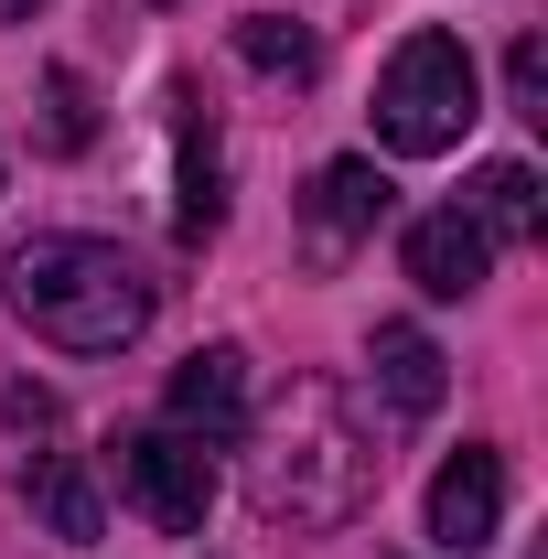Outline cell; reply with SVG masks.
Masks as SVG:
<instances>
[{"instance_id": "cell-1", "label": "cell", "mask_w": 548, "mask_h": 559, "mask_svg": "<svg viewBox=\"0 0 548 559\" xmlns=\"http://www.w3.org/2000/svg\"><path fill=\"white\" fill-rule=\"evenodd\" d=\"M377 474H388V452L355 430L344 388L301 377L290 409L270 419V441H259V463H248V495H259L270 527H355L377 506Z\"/></svg>"}, {"instance_id": "cell-2", "label": "cell", "mask_w": 548, "mask_h": 559, "mask_svg": "<svg viewBox=\"0 0 548 559\" xmlns=\"http://www.w3.org/2000/svg\"><path fill=\"white\" fill-rule=\"evenodd\" d=\"M0 290H11V312L44 345H65V355H119L151 323V280L108 237H22L11 270H0Z\"/></svg>"}, {"instance_id": "cell-3", "label": "cell", "mask_w": 548, "mask_h": 559, "mask_svg": "<svg viewBox=\"0 0 548 559\" xmlns=\"http://www.w3.org/2000/svg\"><path fill=\"white\" fill-rule=\"evenodd\" d=\"M474 119H484V66L463 55V33L419 22L409 44L388 55V75H377V140L409 151V162H430V151H452Z\"/></svg>"}, {"instance_id": "cell-4", "label": "cell", "mask_w": 548, "mask_h": 559, "mask_svg": "<svg viewBox=\"0 0 548 559\" xmlns=\"http://www.w3.org/2000/svg\"><path fill=\"white\" fill-rule=\"evenodd\" d=\"M119 495H130L162 538H205V516H215L205 441L194 430H119Z\"/></svg>"}, {"instance_id": "cell-5", "label": "cell", "mask_w": 548, "mask_h": 559, "mask_svg": "<svg viewBox=\"0 0 548 559\" xmlns=\"http://www.w3.org/2000/svg\"><path fill=\"white\" fill-rule=\"evenodd\" d=\"M388 205H398V183H388L377 162H323L312 194H301V248H312V270H334L355 237H377Z\"/></svg>"}, {"instance_id": "cell-6", "label": "cell", "mask_w": 548, "mask_h": 559, "mask_svg": "<svg viewBox=\"0 0 548 559\" xmlns=\"http://www.w3.org/2000/svg\"><path fill=\"white\" fill-rule=\"evenodd\" d=\"M495 527H505V452L463 441V452L430 474V538H441L452 559H474Z\"/></svg>"}, {"instance_id": "cell-7", "label": "cell", "mask_w": 548, "mask_h": 559, "mask_svg": "<svg viewBox=\"0 0 548 559\" xmlns=\"http://www.w3.org/2000/svg\"><path fill=\"white\" fill-rule=\"evenodd\" d=\"M398 270H409L430 301H463V290H484L495 248H484V226L463 205H430V215H409V237H398Z\"/></svg>"}, {"instance_id": "cell-8", "label": "cell", "mask_w": 548, "mask_h": 559, "mask_svg": "<svg viewBox=\"0 0 548 559\" xmlns=\"http://www.w3.org/2000/svg\"><path fill=\"white\" fill-rule=\"evenodd\" d=\"M172 430H194V441H226V430H248V355L237 345H205L172 366Z\"/></svg>"}, {"instance_id": "cell-9", "label": "cell", "mask_w": 548, "mask_h": 559, "mask_svg": "<svg viewBox=\"0 0 548 559\" xmlns=\"http://www.w3.org/2000/svg\"><path fill=\"white\" fill-rule=\"evenodd\" d=\"M22 506H33V516H44V538H65V549H86V538L108 527L97 474H86L75 452H22Z\"/></svg>"}, {"instance_id": "cell-10", "label": "cell", "mask_w": 548, "mask_h": 559, "mask_svg": "<svg viewBox=\"0 0 548 559\" xmlns=\"http://www.w3.org/2000/svg\"><path fill=\"white\" fill-rule=\"evenodd\" d=\"M172 108H183V119H172V130H183V194H172V237H183V248H205L215 226H226V162H215V119L194 108V86H183Z\"/></svg>"}, {"instance_id": "cell-11", "label": "cell", "mask_w": 548, "mask_h": 559, "mask_svg": "<svg viewBox=\"0 0 548 559\" xmlns=\"http://www.w3.org/2000/svg\"><path fill=\"white\" fill-rule=\"evenodd\" d=\"M377 388H388L398 419H430L441 388H452V366H441V345H430L419 323H377Z\"/></svg>"}, {"instance_id": "cell-12", "label": "cell", "mask_w": 548, "mask_h": 559, "mask_svg": "<svg viewBox=\"0 0 548 559\" xmlns=\"http://www.w3.org/2000/svg\"><path fill=\"white\" fill-rule=\"evenodd\" d=\"M463 215L484 226V248H527V237L548 226L538 173H527V162H484V173H474V205H463Z\"/></svg>"}, {"instance_id": "cell-13", "label": "cell", "mask_w": 548, "mask_h": 559, "mask_svg": "<svg viewBox=\"0 0 548 559\" xmlns=\"http://www.w3.org/2000/svg\"><path fill=\"white\" fill-rule=\"evenodd\" d=\"M237 55L259 75H279V86H312V75H323V44H312L301 22H279V11H248V22H237Z\"/></svg>"}, {"instance_id": "cell-14", "label": "cell", "mask_w": 548, "mask_h": 559, "mask_svg": "<svg viewBox=\"0 0 548 559\" xmlns=\"http://www.w3.org/2000/svg\"><path fill=\"white\" fill-rule=\"evenodd\" d=\"M86 140H97V108H86V75L75 66H44V151H86Z\"/></svg>"}, {"instance_id": "cell-15", "label": "cell", "mask_w": 548, "mask_h": 559, "mask_svg": "<svg viewBox=\"0 0 548 559\" xmlns=\"http://www.w3.org/2000/svg\"><path fill=\"white\" fill-rule=\"evenodd\" d=\"M505 97H516V119H548V44H538V33H516V55H505Z\"/></svg>"}, {"instance_id": "cell-16", "label": "cell", "mask_w": 548, "mask_h": 559, "mask_svg": "<svg viewBox=\"0 0 548 559\" xmlns=\"http://www.w3.org/2000/svg\"><path fill=\"white\" fill-rule=\"evenodd\" d=\"M0 419H11V430H55V388L11 377V388H0Z\"/></svg>"}, {"instance_id": "cell-17", "label": "cell", "mask_w": 548, "mask_h": 559, "mask_svg": "<svg viewBox=\"0 0 548 559\" xmlns=\"http://www.w3.org/2000/svg\"><path fill=\"white\" fill-rule=\"evenodd\" d=\"M33 11H44V0H0V22H33Z\"/></svg>"}, {"instance_id": "cell-18", "label": "cell", "mask_w": 548, "mask_h": 559, "mask_svg": "<svg viewBox=\"0 0 548 559\" xmlns=\"http://www.w3.org/2000/svg\"><path fill=\"white\" fill-rule=\"evenodd\" d=\"M162 11H172V0H162Z\"/></svg>"}]
</instances>
